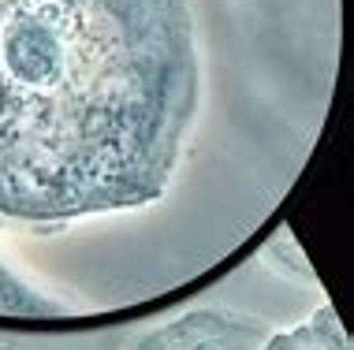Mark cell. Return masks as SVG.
<instances>
[{
	"instance_id": "6da1fadb",
	"label": "cell",
	"mask_w": 354,
	"mask_h": 350,
	"mask_svg": "<svg viewBox=\"0 0 354 350\" xmlns=\"http://www.w3.org/2000/svg\"><path fill=\"white\" fill-rule=\"evenodd\" d=\"M183 97L179 0H0V213L68 220L153 202Z\"/></svg>"
},
{
	"instance_id": "7a4b0ae2",
	"label": "cell",
	"mask_w": 354,
	"mask_h": 350,
	"mask_svg": "<svg viewBox=\"0 0 354 350\" xmlns=\"http://www.w3.org/2000/svg\"><path fill=\"white\" fill-rule=\"evenodd\" d=\"M269 332L261 320L224 313V309H198L171 324H160L135 350H261Z\"/></svg>"
},
{
	"instance_id": "3957f363",
	"label": "cell",
	"mask_w": 354,
	"mask_h": 350,
	"mask_svg": "<svg viewBox=\"0 0 354 350\" xmlns=\"http://www.w3.org/2000/svg\"><path fill=\"white\" fill-rule=\"evenodd\" d=\"M261 350H351V339L343 332L336 309L321 306L310 320L295 324L291 332L269 336Z\"/></svg>"
},
{
	"instance_id": "277c9868",
	"label": "cell",
	"mask_w": 354,
	"mask_h": 350,
	"mask_svg": "<svg viewBox=\"0 0 354 350\" xmlns=\"http://www.w3.org/2000/svg\"><path fill=\"white\" fill-rule=\"evenodd\" d=\"M49 313H60V306L45 302L37 291H30L23 280L0 264V317H49Z\"/></svg>"
}]
</instances>
